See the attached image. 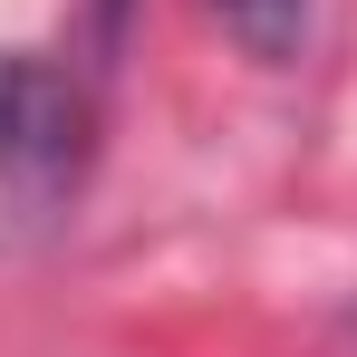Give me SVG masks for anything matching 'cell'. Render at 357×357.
<instances>
[{"instance_id":"cell-1","label":"cell","mask_w":357,"mask_h":357,"mask_svg":"<svg viewBox=\"0 0 357 357\" xmlns=\"http://www.w3.org/2000/svg\"><path fill=\"white\" fill-rule=\"evenodd\" d=\"M77 155H87V87L59 59L0 49V174L49 193L77 174Z\"/></svg>"},{"instance_id":"cell-2","label":"cell","mask_w":357,"mask_h":357,"mask_svg":"<svg viewBox=\"0 0 357 357\" xmlns=\"http://www.w3.org/2000/svg\"><path fill=\"white\" fill-rule=\"evenodd\" d=\"M222 10V29H232L241 49L261 68H280V59H299V29H309V0H213Z\"/></svg>"}]
</instances>
